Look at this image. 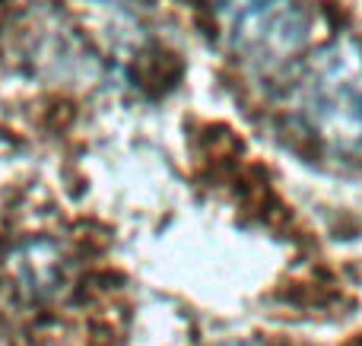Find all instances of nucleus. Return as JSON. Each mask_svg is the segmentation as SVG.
Returning a JSON list of instances; mask_svg holds the SVG:
<instances>
[{"label": "nucleus", "instance_id": "1", "mask_svg": "<svg viewBox=\"0 0 362 346\" xmlns=\"http://www.w3.org/2000/svg\"><path fill=\"white\" fill-rule=\"evenodd\" d=\"M289 108L318 153L362 165V38L340 35L308 54L289 86Z\"/></svg>", "mask_w": 362, "mask_h": 346}, {"label": "nucleus", "instance_id": "2", "mask_svg": "<svg viewBox=\"0 0 362 346\" xmlns=\"http://www.w3.org/2000/svg\"><path fill=\"white\" fill-rule=\"evenodd\" d=\"M216 6L229 44L251 64L276 67L296 57L308 38L302 0H206Z\"/></svg>", "mask_w": 362, "mask_h": 346}, {"label": "nucleus", "instance_id": "3", "mask_svg": "<svg viewBox=\"0 0 362 346\" xmlns=\"http://www.w3.org/2000/svg\"><path fill=\"white\" fill-rule=\"evenodd\" d=\"M223 346H270L264 340H232V343H223Z\"/></svg>", "mask_w": 362, "mask_h": 346}]
</instances>
